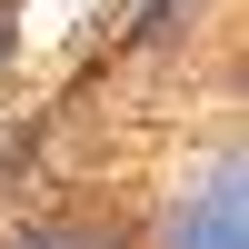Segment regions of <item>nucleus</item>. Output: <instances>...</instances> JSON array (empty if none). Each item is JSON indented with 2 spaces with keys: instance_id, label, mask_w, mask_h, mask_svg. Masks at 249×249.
I'll list each match as a JSON object with an SVG mask.
<instances>
[{
  "instance_id": "nucleus-1",
  "label": "nucleus",
  "mask_w": 249,
  "mask_h": 249,
  "mask_svg": "<svg viewBox=\"0 0 249 249\" xmlns=\"http://www.w3.org/2000/svg\"><path fill=\"white\" fill-rule=\"evenodd\" d=\"M170 249H249V230H239V179H219V199H190V210L170 219Z\"/></svg>"
},
{
  "instance_id": "nucleus-2",
  "label": "nucleus",
  "mask_w": 249,
  "mask_h": 249,
  "mask_svg": "<svg viewBox=\"0 0 249 249\" xmlns=\"http://www.w3.org/2000/svg\"><path fill=\"white\" fill-rule=\"evenodd\" d=\"M20 249H100V239H90V230H30Z\"/></svg>"
},
{
  "instance_id": "nucleus-3",
  "label": "nucleus",
  "mask_w": 249,
  "mask_h": 249,
  "mask_svg": "<svg viewBox=\"0 0 249 249\" xmlns=\"http://www.w3.org/2000/svg\"><path fill=\"white\" fill-rule=\"evenodd\" d=\"M10 20H20V0H0V40H10Z\"/></svg>"
}]
</instances>
